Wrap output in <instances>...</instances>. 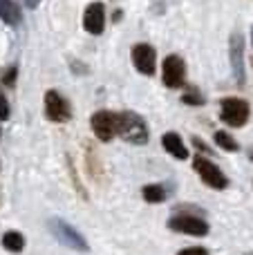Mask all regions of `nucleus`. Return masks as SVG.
I'll use <instances>...</instances> for the list:
<instances>
[{"instance_id": "f257e3e1", "label": "nucleus", "mask_w": 253, "mask_h": 255, "mask_svg": "<svg viewBox=\"0 0 253 255\" xmlns=\"http://www.w3.org/2000/svg\"><path fill=\"white\" fill-rule=\"evenodd\" d=\"M119 134L124 136L128 143L143 145L148 141V126L134 112H121L119 115Z\"/></svg>"}, {"instance_id": "f03ea898", "label": "nucleus", "mask_w": 253, "mask_h": 255, "mask_svg": "<svg viewBox=\"0 0 253 255\" xmlns=\"http://www.w3.org/2000/svg\"><path fill=\"white\" fill-rule=\"evenodd\" d=\"M220 108H222V110H220L222 121L233 128H242L247 124V119H249V103L242 101V99H236V97L222 99Z\"/></svg>"}, {"instance_id": "7ed1b4c3", "label": "nucleus", "mask_w": 253, "mask_h": 255, "mask_svg": "<svg viewBox=\"0 0 253 255\" xmlns=\"http://www.w3.org/2000/svg\"><path fill=\"white\" fill-rule=\"evenodd\" d=\"M193 168H195V172L202 177V181H204L206 186H211V188L222 190V188H227V186H229L227 175H224V172L220 170L213 161H211V159L195 157V159H193Z\"/></svg>"}, {"instance_id": "20e7f679", "label": "nucleus", "mask_w": 253, "mask_h": 255, "mask_svg": "<svg viewBox=\"0 0 253 255\" xmlns=\"http://www.w3.org/2000/svg\"><path fill=\"white\" fill-rule=\"evenodd\" d=\"M49 229H52L54 238H56L61 244H65V247H70V249H76V251H88V242H85V240L81 238L79 231H74L67 222L52 220L49 222Z\"/></svg>"}, {"instance_id": "39448f33", "label": "nucleus", "mask_w": 253, "mask_h": 255, "mask_svg": "<svg viewBox=\"0 0 253 255\" xmlns=\"http://www.w3.org/2000/svg\"><path fill=\"white\" fill-rule=\"evenodd\" d=\"M92 130L101 141H110L115 134H119V115L110 110H101L92 117Z\"/></svg>"}, {"instance_id": "423d86ee", "label": "nucleus", "mask_w": 253, "mask_h": 255, "mask_svg": "<svg viewBox=\"0 0 253 255\" xmlns=\"http://www.w3.org/2000/svg\"><path fill=\"white\" fill-rule=\"evenodd\" d=\"M168 226L177 233L184 235H195V238H204L209 233V224L202 217H193V215H175L168 222Z\"/></svg>"}, {"instance_id": "0eeeda50", "label": "nucleus", "mask_w": 253, "mask_h": 255, "mask_svg": "<svg viewBox=\"0 0 253 255\" xmlns=\"http://www.w3.org/2000/svg\"><path fill=\"white\" fill-rule=\"evenodd\" d=\"M164 83L166 88H182L184 81H186V65L177 54H170L164 61Z\"/></svg>"}, {"instance_id": "6e6552de", "label": "nucleus", "mask_w": 253, "mask_h": 255, "mask_svg": "<svg viewBox=\"0 0 253 255\" xmlns=\"http://www.w3.org/2000/svg\"><path fill=\"white\" fill-rule=\"evenodd\" d=\"M45 115H47L49 121H56V124L70 119V106L56 90H49L45 94Z\"/></svg>"}, {"instance_id": "1a4fd4ad", "label": "nucleus", "mask_w": 253, "mask_h": 255, "mask_svg": "<svg viewBox=\"0 0 253 255\" xmlns=\"http://www.w3.org/2000/svg\"><path fill=\"white\" fill-rule=\"evenodd\" d=\"M132 63L141 74H155V63H157V54L155 47H150L148 43H139L132 47Z\"/></svg>"}, {"instance_id": "9d476101", "label": "nucleus", "mask_w": 253, "mask_h": 255, "mask_svg": "<svg viewBox=\"0 0 253 255\" xmlns=\"http://www.w3.org/2000/svg\"><path fill=\"white\" fill-rule=\"evenodd\" d=\"M83 27L90 34H101L103 27H106V7H103V2L88 4V9L83 13Z\"/></svg>"}, {"instance_id": "9b49d317", "label": "nucleus", "mask_w": 253, "mask_h": 255, "mask_svg": "<svg viewBox=\"0 0 253 255\" xmlns=\"http://www.w3.org/2000/svg\"><path fill=\"white\" fill-rule=\"evenodd\" d=\"M229 56H231V65H233V76L238 83H245V54H242V36L233 34L231 43H229Z\"/></svg>"}, {"instance_id": "f8f14e48", "label": "nucleus", "mask_w": 253, "mask_h": 255, "mask_svg": "<svg viewBox=\"0 0 253 255\" xmlns=\"http://www.w3.org/2000/svg\"><path fill=\"white\" fill-rule=\"evenodd\" d=\"M161 143H164V148L168 150L173 157H177V159H186L188 157V150H186V145H184L182 136L175 134V132H166V134L161 136Z\"/></svg>"}, {"instance_id": "ddd939ff", "label": "nucleus", "mask_w": 253, "mask_h": 255, "mask_svg": "<svg viewBox=\"0 0 253 255\" xmlns=\"http://www.w3.org/2000/svg\"><path fill=\"white\" fill-rule=\"evenodd\" d=\"M0 20H4L7 25H20L22 11L13 0H0Z\"/></svg>"}, {"instance_id": "4468645a", "label": "nucleus", "mask_w": 253, "mask_h": 255, "mask_svg": "<svg viewBox=\"0 0 253 255\" xmlns=\"http://www.w3.org/2000/svg\"><path fill=\"white\" fill-rule=\"evenodd\" d=\"M2 247L11 253H20L25 249V238H22L18 231H7L2 235Z\"/></svg>"}, {"instance_id": "2eb2a0df", "label": "nucleus", "mask_w": 253, "mask_h": 255, "mask_svg": "<svg viewBox=\"0 0 253 255\" xmlns=\"http://www.w3.org/2000/svg\"><path fill=\"white\" fill-rule=\"evenodd\" d=\"M143 199H146V202H150V204L164 202V199H166V188H164V186H159V184L146 186V188H143Z\"/></svg>"}, {"instance_id": "dca6fc26", "label": "nucleus", "mask_w": 253, "mask_h": 255, "mask_svg": "<svg viewBox=\"0 0 253 255\" xmlns=\"http://www.w3.org/2000/svg\"><path fill=\"white\" fill-rule=\"evenodd\" d=\"M215 143L220 145L222 150H229V152H236V150H240V145H238V141L233 139L229 132H215Z\"/></svg>"}, {"instance_id": "f3484780", "label": "nucleus", "mask_w": 253, "mask_h": 255, "mask_svg": "<svg viewBox=\"0 0 253 255\" xmlns=\"http://www.w3.org/2000/svg\"><path fill=\"white\" fill-rule=\"evenodd\" d=\"M182 101L186 103V106H202V103H204V97H202L197 90H193V92H186V94H184Z\"/></svg>"}, {"instance_id": "a211bd4d", "label": "nucleus", "mask_w": 253, "mask_h": 255, "mask_svg": "<svg viewBox=\"0 0 253 255\" xmlns=\"http://www.w3.org/2000/svg\"><path fill=\"white\" fill-rule=\"evenodd\" d=\"M0 119H9V103L4 99L2 90H0Z\"/></svg>"}, {"instance_id": "6ab92c4d", "label": "nucleus", "mask_w": 253, "mask_h": 255, "mask_svg": "<svg viewBox=\"0 0 253 255\" xmlns=\"http://www.w3.org/2000/svg\"><path fill=\"white\" fill-rule=\"evenodd\" d=\"M177 255H209V251L202 247H191V249H184V251H179Z\"/></svg>"}, {"instance_id": "aec40b11", "label": "nucleus", "mask_w": 253, "mask_h": 255, "mask_svg": "<svg viewBox=\"0 0 253 255\" xmlns=\"http://www.w3.org/2000/svg\"><path fill=\"white\" fill-rule=\"evenodd\" d=\"M27 4H29V7H36V2H38V0H25Z\"/></svg>"}, {"instance_id": "412c9836", "label": "nucleus", "mask_w": 253, "mask_h": 255, "mask_svg": "<svg viewBox=\"0 0 253 255\" xmlns=\"http://www.w3.org/2000/svg\"><path fill=\"white\" fill-rule=\"evenodd\" d=\"M251 43H253V29H251Z\"/></svg>"}, {"instance_id": "4be33fe9", "label": "nucleus", "mask_w": 253, "mask_h": 255, "mask_svg": "<svg viewBox=\"0 0 253 255\" xmlns=\"http://www.w3.org/2000/svg\"><path fill=\"white\" fill-rule=\"evenodd\" d=\"M251 159H253V150H251Z\"/></svg>"}, {"instance_id": "5701e85b", "label": "nucleus", "mask_w": 253, "mask_h": 255, "mask_svg": "<svg viewBox=\"0 0 253 255\" xmlns=\"http://www.w3.org/2000/svg\"><path fill=\"white\" fill-rule=\"evenodd\" d=\"M0 136H2V132H0Z\"/></svg>"}]
</instances>
